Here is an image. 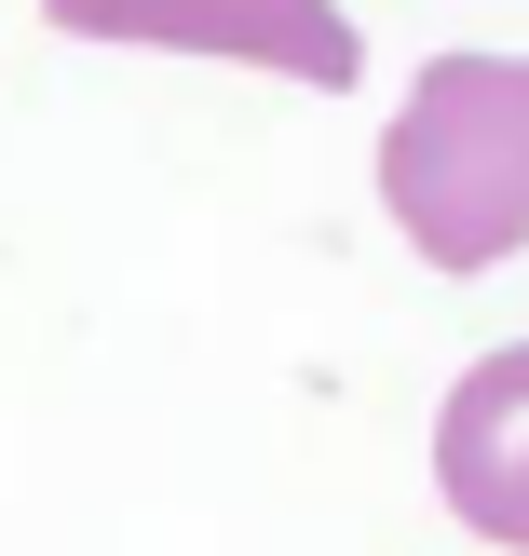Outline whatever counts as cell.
Wrapping results in <instances>:
<instances>
[{
	"label": "cell",
	"instance_id": "obj_1",
	"mask_svg": "<svg viewBox=\"0 0 529 556\" xmlns=\"http://www.w3.org/2000/svg\"><path fill=\"white\" fill-rule=\"evenodd\" d=\"M380 204L434 271H489L529 244V54H449L380 136Z\"/></svg>",
	"mask_w": 529,
	"mask_h": 556
},
{
	"label": "cell",
	"instance_id": "obj_2",
	"mask_svg": "<svg viewBox=\"0 0 529 556\" xmlns=\"http://www.w3.org/2000/svg\"><path fill=\"white\" fill-rule=\"evenodd\" d=\"M68 41H150V54H231V68L313 81V96H353L367 41H353L340 0H54Z\"/></svg>",
	"mask_w": 529,
	"mask_h": 556
},
{
	"label": "cell",
	"instance_id": "obj_3",
	"mask_svg": "<svg viewBox=\"0 0 529 556\" xmlns=\"http://www.w3.org/2000/svg\"><path fill=\"white\" fill-rule=\"evenodd\" d=\"M434 489H449L462 530H489L503 556H529V340L476 353L449 380V421H434Z\"/></svg>",
	"mask_w": 529,
	"mask_h": 556
}]
</instances>
